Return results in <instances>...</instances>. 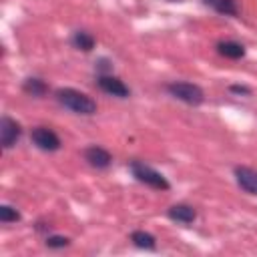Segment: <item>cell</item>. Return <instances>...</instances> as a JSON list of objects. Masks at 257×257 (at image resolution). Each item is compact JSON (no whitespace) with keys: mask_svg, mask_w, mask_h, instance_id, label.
Wrapping results in <instances>:
<instances>
[{"mask_svg":"<svg viewBox=\"0 0 257 257\" xmlns=\"http://www.w3.org/2000/svg\"><path fill=\"white\" fill-rule=\"evenodd\" d=\"M56 100L64 108H68V110H72L76 114L90 116V114L96 112V102L88 94H84V92H80L76 88H58L56 90Z\"/></svg>","mask_w":257,"mask_h":257,"instance_id":"obj_1","label":"cell"},{"mask_svg":"<svg viewBox=\"0 0 257 257\" xmlns=\"http://www.w3.org/2000/svg\"><path fill=\"white\" fill-rule=\"evenodd\" d=\"M128 171L133 173V177L139 183H145L147 187H153L157 191H169L171 189V183L159 171H155L153 167H149V165H145L141 161H131L128 163Z\"/></svg>","mask_w":257,"mask_h":257,"instance_id":"obj_2","label":"cell"},{"mask_svg":"<svg viewBox=\"0 0 257 257\" xmlns=\"http://www.w3.org/2000/svg\"><path fill=\"white\" fill-rule=\"evenodd\" d=\"M167 90L171 96H175L177 100H183L185 104L197 106L205 100V92L201 86L193 84V82H183V80H175L171 84H167Z\"/></svg>","mask_w":257,"mask_h":257,"instance_id":"obj_3","label":"cell"},{"mask_svg":"<svg viewBox=\"0 0 257 257\" xmlns=\"http://www.w3.org/2000/svg\"><path fill=\"white\" fill-rule=\"evenodd\" d=\"M22 137V126L20 122H16L12 116H2L0 118V145L2 149H12Z\"/></svg>","mask_w":257,"mask_h":257,"instance_id":"obj_4","label":"cell"},{"mask_svg":"<svg viewBox=\"0 0 257 257\" xmlns=\"http://www.w3.org/2000/svg\"><path fill=\"white\" fill-rule=\"evenodd\" d=\"M30 139L32 143L40 149V151H46V153H52V151H58L60 149V139L58 135L48 128V126H34L32 133H30Z\"/></svg>","mask_w":257,"mask_h":257,"instance_id":"obj_5","label":"cell"},{"mask_svg":"<svg viewBox=\"0 0 257 257\" xmlns=\"http://www.w3.org/2000/svg\"><path fill=\"white\" fill-rule=\"evenodd\" d=\"M98 86L100 90H104L106 94L110 96H116V98H126L131 96V88L118 78V76H112V74H98Z\"/></svg>","mask_w":257,"mask_h":257,"instance_id":"obj_6","label":"cell"},{"mask_svg":"<svg viewBox=\"0 0 257 257\" xmlns=\"http://www.w3.org/2000/svg\"><path fill=\"white\" fill-rule=\"evenodd\" d=\"M84 161L94 169H106L112 163V155L98 145H90L84 149Z\"/></svg>","mask_w":257,"mask_h":257,"instance_id":"obj_7","label":"cell"},{"mask_svg":"<svg viewBox=\"0 0 257 257\" xmlns=\"http://www.w3.org/2000/svg\"><path fill=\"white\" fill-rule=\"evenodd\" d=\"M235 181L245 193L257 195V171L255 169H251V167H235Z\"/></svg>","mask_w":257,"mask_h":257,"instance_id":"obj_8","label":"cell"},{"mask_svg":"<svg viewBox=\"0 0 257 257\" xmlns=\"http://www.w3.org/2000/svg\"><path fill=\"white\" fill-rule=\"evenodd\" d=\"M169 219L177 221V223H183V225H191L195 219H197V213L191 205H185V203H179V205H173L169 211H167Z\"/></svg>","mask_w":257,"mask_h":257,"instance_id":"obj_9","label":"cell"},{"mask_svg":"<svg viewBox=\"0 0 257 257\" xmlns=\"http://www.w3.org/2000/svg\"><path fill=\"white\" fill-rule=\"evenodd\" d=\"M217 52L225 58H231V60H237L241 56H245V48L243 44L235 42V40H221L217 42Z\"/></svg>","mask_w":257,"mask_h":257,"instance_id":"obj_10","label":"cell"},{"mask_svg":"<svg viewBox=\"0 0 257 257\" xmlns=\"http://www.w3.org/2000/svg\"><path fill=\"white\" fill-rule=\"evenodd\" d=\"M203 2L207 6H211L213 10H217L219 14H225V16H237L239 14L235 0H203Z\"/></svg>","mask_w":257,"mask_h":257,"instance_id":"obj_11","label":"cell"},{"mask_svg":"<svg viewBox=\"0 0 257 257\" xmlns=\"http://www.w3.org/2000/svg\"><path fill=\"white\" fill-rule=\"evenodd\" d=\"M72 46L78 48V50L88 52V50L94 48V36L90 32H86V30H76L72 34Z\"/></svg>","mask_w":257,"mask_h":257,"instance_id":"obj_12","label":"cell"},{"mask_svg":"<svg viewBox=\"0 0 257 257\" xmlns=\"http://www.w3.org/2000/svg\"><path fill=\"white\" fill-rule=\"evenodd\" d=\"M131 241H133L137 247H141V249H149V251H153V249L157 247L155 237H153L151 233H147V231H141V229L131 233Z\"/></svg>","mask_w":257,"mask_h":257,"instance_id":"obj_13","label":"cell"},{"mask_svg":"<svg viewBox=\"0 0 257 257\" xmlns=\"http://www.w3.org/2000/svg\"><path fill=\"white\" fill-rule=\"evenodd\" d=\"M22 88H24V92H28L32 96H44L48 92V84L40 78H26Z\"/></svg>","mask_w":257,"mask_h":257,"instance_id":"obj_14","label":"cell"},{"mask_svg":"<svg viewBox=\"0 0 257 257\" xmlns=\"http://www.w3.org/2000/svg\"><path fill=\"white\" fill-rule=\"evenodd\" d=\"M18 219H20V213L14 207H10V205H2L0 207V221L2 223H16Z\"/></svg>","mask_w":257,"mask_h":257,"instance_id":"obj_15","label":"cell"},{"mask_svg":"<svg viewBox=\"0 0 257 257\" xmlns=\"http://www.w3.org/2000/svg\"><path fill=\"white\" fill-rule=\"evenodd\" d=\"M68 245H70L68 237H62V235H48L46 237V247L48 249H64Z\"/></svg>","mask_w":257,"mask_h":257,"instance_id":"obj_16","label":"cell"}]
</instances>
